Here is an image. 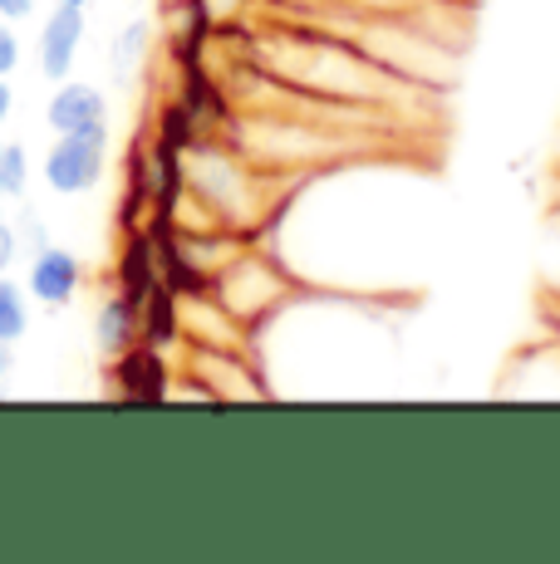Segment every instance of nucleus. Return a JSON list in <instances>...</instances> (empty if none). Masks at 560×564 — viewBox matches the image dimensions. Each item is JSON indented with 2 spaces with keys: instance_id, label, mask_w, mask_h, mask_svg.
<instances>
[{
  "instance_id": "obj_10",
  "label": "nucleus",
  "mask_w": 560,
  "mask_h": 564,
  "mask_svg": "<svg viewBox=\"0 0 560 564\" xmlns=\"http://www.w3.org/2000/svg\"><path fill=\"white\" fill-rule=\"evenodd\" d=\"M133 344H138V300H128L123 290L114 285L109 295L99 300V310H94V349L109 364L123 349H133Z\"/></svg>"
},
{
  "instance_id": "obj_14",
  "label": "nucleus",
  "mask_w": 560,
  "mask_h": 564,
  "mask_svg": "<svg viewBox=\"0 0 560 564\" xmlns=\"http://www.w3.org/2000/svg\"><path fill=\"white\" fill-rule=\"evenodd\" d=\"M30 192V153L15 138H0V202H20Z\"/></svg>"
},
{
  "instance_id": "obj_9",
  "label": "nucleus",
  "mask_w": 560,
  "mask_h": 564,
  "mask_svg": "<svg viewBox=\"0 0 560 564\" xmlns=\"http://www.w3.org/2000/svg\"><path fill=\"white\" fill-rule=\"evenodd\" d=\"M89 123H109V99H104L99 84H84V79H60L55 94L45 104V128L50 133H74V128H89Z\"/></svg>"
},
{
  "instance_id": "obj_21",
  "label": "nucleus",
  "mask_w": 560,
  "mask_h": 564,
  "mask_svg": "<svg viewBox=\"0 0 560 564\" xmlns=\"http://www.w3.org/2000/svg\"><path fill=\"white\" fill-rule=\"evenodd\" d=\"M261 10H300V6H310V0H256Z\"/></svg>"
},
{
  "instance_id": "obj_17",
  "label": "nucleus",
  "mask_w": 560,
  "mask_h": 564,
  "mask_svg": "<svg viewBox=\"0 0 560 564\" xmlns=\"http://www.w3.org/2000/svg\"><path fill=\"white\" fill-rule=\"evenodd\" d=\"M20 54H25V45H20L15 25H10V20H0V74H15L20 69Z\"/></svg>"
},
{
  "instance_id": "obj_13",
  "label": "nucleus",
  "mask_w": 560,
  "mask_h": 564,
  "mask_svg": "<svg viewBox=\"0 0 560 564\" xmlns=\"http://www.w3.org/2000/svg\"><path fill=\"white\" fill-rule=\"evenodd\" d=\"M30 290L15 285L10 275H0V339L6 344H20L30 334Z\"/></svg>"
},
{
  "instance_id": "obj_16",
  "label": "nucleus",
  "mask_w": 560,
  "mask_h": 564,
  "mask_svg": "<svg viewBox=\"0 0 560 564\" xmlns=\"http://www.w3.org/2000/svg\"><path fill=\"white\" fill-rule=\"evenodd\" d=\"M20 236H15V216L0 212V275H10V270L20 265Z\"/></svg>"
},
{
  "instance_id": "obj_4",
  "label": "nucleus",
  "mask_w": 560,
  "mask_h": 564,
  "mask_svg": "<svg viewBox=\"0 0 560 564\" xmlns=\"http://www.w3.org/2000/svg\"><path fill=\"white\" fill-rule=\"evenodd\" d=\"M172 378H177V364L168 349H153V344H133L118 359H109V393L138 408L168 403Z\"/></svg>"
},
{
  "instance_id": "obj_19",
  "label": "nucleus",
  "mask_w": 560,
  "mask_h": 564,
  "mask_svg": "<svg viewBox=\"0 0 560 564\" xmlns=\"http://www.w3.org/2000/svg\"><path fill=\"white\" fill-rule=\"evenodd\" d=\"M15 113V89H10V74H0V123Z\"/></svg>"
},
{
  "instance_id": "obj_24",
  "label": "nucleus",
  "mask_w": 560,
  "mask_h": 564,
  "mask_svg": "<svg viewBox=\"0 0 560 564\" xmlns=\"http://www.w3.org/2000/svg\"><path fill=\"white\" fill-rule=\"evenodd\" d=\"M467 6H472V0H467Z\"/></svg>"
},
{
  "instance_id": "obj_1",
  "label": "nucleus",
  "mask_w": 560,
  "mask_h": 564,
  "mask_svg": "<svg viewBox=\"0 0 560 564\" xmlns=\"http://www.w3.org/2000/svg\"><path fill=\"white\" fill-rule=\"evenodd\" d=\"M182 167H187V202L197 206L207 221L246 236V241L271 236V226L280 221V212H286L290 192L300 187V182L256 167L226 133L192 138V148L182 153Z\"/></svg>"
},
{
  "instance_id": "obj_6",
  "label": "nucleus",
  "mask_w": 560,
  "mask_h": 564,
  "mask_svg": "<svg viewBox=\"0 0 560 564\" xmlns=\"http://www.w3.org/2000/svg\"><path fill=\"white\" fill-rule=\"evenodd\" d=\"M79 50H84V10L55 0V10L45 15V25H40V35H35V64H40V74H45L50 84L69 79L74 64H79Z\"/></svg>"
},
{
  "instance_id": "obj_11",
  "label": "nucleus",
  "mask_w": 560,
  "mask_h": 564,
  "mask_svg": "<svg viewBox=\"0 0 560 564\" xmlns=\"http://www.w3.org/2000/svg\"><path fill=\"white\" fill-rule=\"evenodd\" d=\"M138 344H153L168 354L182 349V295L168 280L148 290V300L138 305Z\"/></svg>"
},
{
  "instance_id": "obj_7",
  "label": "nucleus",
  "mask_w": 560,
  "mask_h": 564,
  "mask_svg": "<svg viewBox=\"0 0 560 564\" xmlns=\"http://www.w3.org/2000/svg\"><path fill=\"white\" fill-rule=\"evenodd\" d=\"M163 40L172 54V69H192V64H207L212 54V30L217 20L202 10V0H163Z\"/></svg>"
},
{
  "instance_id": "obj_20",
  "label": "nucleus",
  "mask_w": 560,
  "mask_h": 564,
  "mask_svg": "<svg viewBox=\"0 0 560 564\" xmlns=\"http://www.w3.org/2000/svg\"><path fill=\"white\" fill-rule=\"evenodd\" d=\"M10 349H15V344H6V339H0V388H6L10 368H15V354H10Z\"/></svg>"
},
{
  "instance_id": "obj_12",
  "label": "nucleus",
  "mask_w": 560,
  "mask_h": 564,
  "mask_svg": "<svg viewBox=\"0 0 560 564\" xmlns=\"http://www.w3.org/2000/svg\"><path fill=\"white\" fill-rule=\"evenodd\" d=\"M153 20H128V25L114 30L109 40V74L114 79H133L138 69L148 64V54H153Z\"/></svg>"
},
{
  "instance_id": "obj_3",
  "label": "nucleus",
  "mask_w": 560,
  "mask_h": 564,
  "mask_svg": "<svg viewBox=\"0 0 560 564\" xmlns=\"http://www.w3.org/2000/svg\"><path fill=\"white\" fill-rule=\"evenodd\" d=\"M109 123H89V128H74V133H55L45 153V187L55 197H84L104 182L109 172Z\"/></svg>"
},
{
  "instance_id": "obj_5",
  "label": "nucleus",
  "mask_w": 560,
  "mask_h": 564,
  "mask_svg": "<svg viewBox=\"0 0 560 564\" xmlns=\"http://www.w3.org/2000/svg\"><path fill=\"white\" fill-rule=\"evenodd\" d=\"M25 290L40 310H69L84 290V260L64 246H45L25 260Z\"/></svg>"
},
{
  "instance_id": "obj_2",
  "label": "nucleus",
  "mask_w": 560,
  "mask_h": 564,
  "mask_svg": "<svg viewBox=\"0 0 560 564\" xmlns=\"http://www.w3.org/2000/svg\"><path fill=\"white\" fill-rule=\"evenodd\" d=\"M212 295L222 300L231 319H241L256 334L286 305H295V295H305V280L286 265V256L266 246V236H256L212 275Z\"/></svg>"
},
{
  "instance_id": "obj_22",
  "label": "nucleus",
  "mask_w": 560,
  "mask_h": 564,
  "mask_svg": "<svg viewBox=\"0 0 560 564\" xmlns=\"http://www.w3.org/2000/svg\"><path fill=\"white\" fill-rule=\"evenodd\" d=\"M64 6H79V10H89V0H64Z\"/></svg>"
},
{
  "instance_id": "obj_15",
  "label": "nucleus",
  "mask_w": 560,
  "mask_h": 564,
  "mask_svg": "<svg viewBox=\"0 0 560 564\" xmlns=\"http://www.w3.org/2000/svg\"><path fill=\"white\" fill-rule=\"evenodd\" d=\"M15 236H20V256H25V260L35 251H45V246H55V241H50V226L40 221L30 206H25V212H15Z\"/></svg>"
},
{
  "instance_id": "obj_18",
  "label": "nucleus",
  "mask_w": 560,
  "mask_h": 564,
  "mask_svg": "<svg viewBox=\"0 0 560 564\" xmlns=\"http://www.w3.org/2000/svg\"><path fill=\"white\" fill-rule=\"evenodd\" d=\"M30 15H35V0H0V20H10V25H20Z\"/></svg>"
},
{
  "instance_id": "obj_8",
  "label": "nucleus",
  "mask_w": 560,
  "mask_h": 564,
  "mask_svg": "<svg viewBox=\"0 0 560 564\" xmlns=\"http://www.w3.org/2000/svg\"><path fill=\"white\" fill-rule=\"evenodd\" d=\"M114 285L123 290L128 300L143 305L148 290L163 285V260H158V246L148 236V226H128L123 241H118V256H114Z\"/></svg>"
},
{
  "instance_id": "obj_23",
  "label": "nucleus",
  "mask_w": 560,
  "mask_h": 564,
  "mask_svg": "<svg viewBox=\"0 0 560 564\" xmlns=\"http://www.w3.org/2000/svg\"><path fill=\"white\" fill-rule=\"evenodd\" d=\"M0 398H6V388H0Z\"/></svg>"
}]
</instances>
